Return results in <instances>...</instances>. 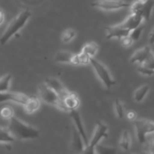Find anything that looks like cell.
<instances>
[{"label": "cell", "mask_w": 154, "mask_h": 154, "mask_svg": "<svg viewBox=\"0 0 154 154\" xmlns=\"http://www.w3.org/2000/svg\"><path fill=\"white\" fill-rule=\"evenodd\" d=\"M32 14L30 11L23 10L15 17L10 22L6 28L5 31L3 32L2 35L0 38V44L2 45H5L13 36H14L21 29L24 27L27 21L31 17Z\"/></svg>", "instance_id": "obj_2"}, {"label": "cell", "mask_w": 154, "mask_h": 154, "mask_svg": "<svg viewBox=\"0 0 154 154\" xmlns=\"http://www.w3.org/2000/svg\"><path fill=\"white\" fill-rule=\"evenodd\" d=\"M154 7L153 0H136L130 5L131 14L141 17L144 20H149Z\"/></svg>", "instance_id": "obj_6"}, {"label": "cell", "mask_w": 154, "mask_h": 154, "mask_svg": "<svg viewBox=\"0 0 154 154\" xmlns=\"http://www.w3.org/2000/svg\"><path fill=\"white\" fill-rule=\"evenodd\" d=\"M5 20V14L2 11H0V25L4 22Z\"/></svg>", "instance_id": "obj_36"}, {"label": "cell", "mask_w": 154, "mask_h": 154, "mask_svg": "<svg viewBox=\"0 0 154 154\" xmlns=\"http://www.w3.org/2000/svg\"><path fill=\"white\" fill-rule=\"evenodd\" d=\"M145 151L147 154H154V138L146 141Z\"/></svg>", "instance_id": "obj_30"}, {"label": "cell", "mask_w": 154, "mask_h": 154, "mask_svg": "<svg viewBox=\"0 0 154 154\" xmlns=\"http://www.w3.org/2000/svg\"><path fill=\"white\" fill-rule=\"evenodd\" d=\"M45 84L48 86V87L51 89L54 92L57 93V96L60 98L61 100H63L65 97L69 93V90L63 85L60 81L54 78H50L45 81Z\"/></svg>", "instance_id": "obj_12"}, {"label": "cell", "mask_w": 154, "mask_h": 154, "mask_svg": "<svg viewBox=\"0 0 154 154\" xmlns=\"http://www.w3.org/2000/svg\"><path fill=\"white\" fill-rule=\"evenodd\" d=\"M63 105L66 108V111H71L73 110H77L80 105V99L78 95L73 92H70L68 93L67 96L63 99Z\"/></svg>", "instance_id": "obj_15"}, {"label": "cell", "mask_w": 154, "mask_h": 154, "mask_svg": "<svg viewBox=\"0 0 154 154\" xmlns=\"http://www.w3.org/2000/svg\"><path fill=\"white\" fill-rule=\"evenodd\" d=\"M138 1H143V0H138Z\"/></svg>", "instance_id": "obj_37"}, {"label": "cell", "mask_w": 154, "mask_h": 154, "mask_svg": "<svg viewBox=\"0 0 154 154\" xmlns=\"http://www.w3.org/2000/svg\"><path fill=\"white\" fill-rule=\"evenodd\" d=\"M119 144L123 150H128L129 149L131 145V137L130 134L127 130H124L123 132Z\"/></svg>", "instance_id": "obj_21"}, {"label": "cell", "mask_w": 154, "mask_h": 154, "mask_svg": "<svg viewBox=\"0 0 154 154\" xmlns=\"http://www.w3.org/2000/svg\"><path fill=\"white\" fill-rule=\"evenodd\" d=\"M144 26L141 25L140 26H138V28L132 30V31L130 32L129 36L131 38V39L133 41V42H136V41H138V39L140 38V37H141V34H142L143 32V30H144Z\"/></svg>", "instance_id": "obj_27"}, {"label": "cell", "mask_w": 154, "mask_h": 154, "mask_svg": "<svg viewBox=\"0 0 154 154\" xmlns=\"http://www.w3.org/2000/svg\"><path fill=\"white\" fill-rule=\"evenodd\" d=\"M80 154H96V150H95V147L93 146L90 145H86L83 151Z\"/></svg>", "instance_id": "obj_33"}, {"label": "cell", "mask_w": 154, "mask_h": 154, "mask_svg": "<svg viewBox=\"0 0 154 154\" xmlns=\"http://www.w3.org/2000/svg\"><path fill=\"white\" fill-rule=\"evenodd\" d=\"M72 147L76 154L81 153L84 149V147H85V144H84V141H83L81 135L77 131L75 126H74L73 129V139H72Z\"/></svg>", "instance_id": "obj_17"}, {"label": "cell", "mask_w": 154, "mask_h": 154, "mask_svg": "<svg viewBox=\"0 0 154 154\" xmlns=\"http://www.w3.org/2000/svg\"><path fill=\"white\" fill-rule=\"evenodd\" d=\"M144 66H145L146 67L149 68V69H152V70L154 71V53L152 51L151 54L149 56L148 59L146 60L145 63H144Z\"/></svg>", "instance_id": "obj_31"}, {"label": "cell", "mask_w": 154, "mask_h": 154, "mask_svg": "<svg viewBox=\"0 0 154 154\" xmlns=\"http://www.w3.org/2000/svg\"><path fill=\"white\" fill-rule=\"evenodd\" d=\"M29 96L20 93H15V92H5L0 93V103L5 102H14L17 104L24 105L26 103Z\"/></svg>", "instance_id": "obj_9"}, {"label": "cell", "mask_w": 154, "mask_h": 154, "mask_svg": "<svg viewBox=\"0 0 154 154\" xmlns=\"http://www.w3.org/2000/svg\"><path fill=\"white\" fill-rule=\"evenodd\" d=\"M143 21H144V20L141 17L135 14H131L121 23L126 29L131 32L132 30L138 28V26L142 25Z\"/></svg>", "instance_id": "obj_16"}, {"label": "cell", "mask_w": 154, "mask_h": 154, "mask_svg": "<svg viewBox=\"0 0 154 154\" xmlns=\"http://www.w3.org/2000/svg\"><path fill=\"white\" fill-rule=\"evenodd\" d=\"M11 75L7 74L0 78V93H5L9 90L11 81Z\"/></svg>", "instance_id": "obj_22"}, {"label": "cell", "mask_w": 154, "mask_h": 154, "mask_svg": "<svg viewBox=\"0 0 154 154\" xmlns=\"http://www.w3.org/2000/svg\"><path fill=\"white\" fill-rule=\"evenodd\" d=\"M91 5L100 10L112 11L130 7L131 4L124 0H96L92 2Z\"/></svg>", "instance_id": "obj_7"}, {"label": "cell", "mask_w": 154, "mask_h": 154, "mask_svg": "<svg viewBox=\"0 0 154 154\" xmlns=\"http://www.w3.org/2000/svg\"><path fill=\"white\" fill-rule=\"evenodd\" d=\"M8 130L14 139H35L38 138L40 135V131L38 129L26 124L14 117L9 120Z\"/></svg>", "instance_id": "obj_1"}, {"label": "cell", "mask_w": 154, "mask_h": 154, "mask_svg": "<svg viewBox=\"0 0 154 154\" xmlns=\"http://www.w3.org/2000/svg\"><path fill=\"white\" fill-rule=\"evenodd\" d=\"M105 30L107 32L106 38L108 39L118 38L120 40L123 38L129 36L130 31L126 29L122 23L117 24L115 26H109L105 27Z\"/></svg>", "instance_id": "obj_8"}, {"label": "cell", "mask_w": 154, "mask_h": 154, "mask_svg": "<svg viewBox=\"0 0 154 154\" xmlns=\"http://www.w3.org/2000/svg\"><path fill=\"white\" fill-rule=\"evenodd\" d=\"M40 105V100L38 98L34 97V96L29 97L26 103L23 105L24 111L26 114H32L38 109Z\"/></svg>", "instance_id": "obj_18"}, {"label": "cell", "mask_w": 154, "mask_h": 154, "mask_svg": "<svg viewBox=\"0 0 154 154\" xmlns=\"http://www.w3.org/2000/svg\"><path fill=\"white\" fill-rule=\"evenodd\" d=\"M96 154H117V150L114 147H105L99 144L95 147Z\"/></svg>", "instance_id": "obj_23"}, {"label": "cell", "mask_w": 154, "mask_h": 154, "mask_svg": "<svg viewBox=\"0 0 154 154\" xmlns=\"http://www.w3.org/2000/svg\"><path fill=\"white\" fill-rule=\"evenodd\" d=\"M14 140L8 129L0 128V143H11Z\"/></svg>", "instance_id": "obj_24"}, {"label": "cell", "mask_w": 154, "mask_h": 154, "mask_svg": "<svg viewBox=\"0 0 154 154\" xmlns=\"http://www.w3.org/2000/svg\"><path fill=\"white\" fill-rule=\"evenodd\" d=\"M152 51L150 47L145 46L141 49L138 50L131 57L130 62L132 63H139L140 65L144 64L146 60L148 59Z\"/></svg>", "instance_id": "obj_13"}, {"label": "cell", "mask_w": 154, "mask_h": 154, "mask_svg": "<svg viewBox=\"0 0 154 154\" xmlns=\"http://www.w3.org/2000/svg\"><path fill=\"white\" fill-rule=\"evenodd\" d=\"M133 125L136 132L137 139L140 144H145L147 137L154 134V122L144 119H136L133 121Z\"/></svg>", "instance_id": "obj_4"}, {"label": "cell", "mask_w": 154, "mask_h": 154, "mask_svg": "<svg viewBox=\"0 0 154 154\" xmlns=\"http://www.w3.org/2000/svg\"><path fill=\"white\" fill-rule=\"evenodd\" d=\"M120 42H121V45H123L125 48H128L130 45H132L133 43V41L131 39V38L129 36H126V37L120 39Z\"/></svg>", "instance_id": "obj_32"}, {"label": "cell", "mask_w": 154, "mask_h": 154, "mask_svg": "<svg viewBox=\"0 0 154 154\" xmlns=\"http://www.w3.org/2000/svg\"><path fill=\"white\" fill-rule=\"evenodd\" d=\"M75 35H76V32L75 30L72 29H66L62 35V41L65 43H68L71 42L75 37Z\"/></svg>", "instance_id": "obj_26"}, {"label": "cell", "mask_w": 154, "mask_h": 154, "mask_svg": "<svg viewBox=\"0 0 154 154\" xmlns=\"http://www.w3.org/2000/svg\"><path fill=\"white\" fill-rule=\"evenodd\" d=\"M90 64L92 66L99 79L107 89H111L116 84V81L112 78L108 69L102 63L93 57L90 58Z\"/></svg>", "instance_id": "obj_3"}, {"label": "cell", "mask_w": 154, "mask_h": 154, "mask_svg": "<svg viewBox=\"0 0 154 154\" xmlns=\"http://www.w3.org/2000/svg\"><path fill=\"white\" fill-rule=\"evenodd\" d=\"M137 70L140 74L144 75V76H153V75H154V71L146 67L144 65H140L138 69H137Z\"/></svg>", "instance_id": "obj_29"}, {"label": "cell", "mask_w": 154, "mask_h": 154, "mask_svg": "<svg viewBox=\"0 0 154 154\" xmlns=\"http://www.w3.org/2000/svg\"><path fill=\"white\" fill-rule=\"evenodd\" d=\"M54 60L57 63L78 65V55L68 51H60L57 53Z\"/></svg>", "instance_id": "obj_14"}, {"label": "cell", "mask_w": 154, "mask_h": 154, "mask_svg": "<svg viewBox=\"0 0 154 154\" xmlns=\"http://www.w3.org/2000/svg\"><path fill=\"white\" fill-rule=\"evenodd\" d=\"M14 111L11 106L3 107L0 110V117L5 120H11L12 117H14Z\"/></svg>", "instance_id": "obj_25"}, {"label": "cell", "mask_w": 154, "mask_h": 154, "mask_svg": "<svg viewBox=\"0 0 154 154\" xmlns=\"http://www.w3.org/2000/svg\"><path fill=\"white\" fill-rule=\"evenodd\" d=\"M38 94L41 100L43 101L44 102L54 105V106L58 108L59 109L66 111L63 101L57 96V93L53 91L50 87H48L45 83L39 85Z\"/></svg>", "instance_id": "obj_5"}, {"label": "cell", "mask_w": 154, "mask_h": 154, "mask_svg": "<svg viewBox=\"0 0 154 154\" xmlns=\"http://www.w3.org/2000/svg\"><path fill=\"white\" fill-rule=\"evenodd\" d=\"M149 90H150V87L147 84H144V85L140 87L134 93V100L136 102H142L148 93Z\"/></svg>", "instance_id": "obj_20"}, {"label": "cell", "mask_w": 154, "mask_h": 154, "mask_svg": "<svg viewBox=\"0 0 154 154\" xmlns=\"http://www.w3.org/2000/svg\"><path fill=\"white\" fill-rule=\"evenodd\" d=\"M126 117H127L128 120H132V121L133 122L134 120H135L137 119L136 112H135V111H132V110H131L129 112H127V114H126Z\"/></svg>", "instance_id": "obj_34"}, {"label": "cell", "mask_w": 154, "mask_h": 154, "mask_svg": "<svg viewBox=\"0 0 154 154\" xmlns=\"http://www.w3.org/2000/svg\"><path fill=\"white\" fill-rule=\"evenodd\" d=\"M149 42L150 45H154V28L150 32V36H149Z\"/></svg>", "instance_id": "obj_35"}, {"label": "cell", "mask_w": 154, "mask_h": 154, "mask_svg": "<svg viewBox=\"0 0 154 154\" xmlns=\"http://www.w3.org/2000/svg\"><path fill=\"white\" fill-rule=\"evenodd\" d=\"M108 126L104 124L102 122L99 121L96 123V129H95L93 135L92 136L91 140L89 141V144L93 147H96L97 144H99V141L104 138H107L108 135Z\"/></svg>", "instance_id": "obj_10"}, {"label": "cell", "mask_w": 154, "mask_h": 154, "mask_svg": "<svg viewBox=\"0 0 154 154\" xmlns=\"http://www.w3.org/2000/svg\"><path fill=\"white\" fill-rule=\"evenodd\" d=\"M69 114H70L72 119L73 120L75 129H77V131H78V132H79L80 135H81V138H82L83 141H84V144H85V146L88 145V137H87V133H86L85 129H84V123H83L81 115H80V114L78 113V111H77V110H73V111H69Z\"/></svg>", "instance_id": "obj_11"}, {"label": "cell", "mask_w": 154, "mask_h": 154, "mask_svg": "<svg viewBox=\"0 0 154 154\" xmlns=\"http://www.w3.org/2000/svg\"><path fill=\"white\" fill-rule=\"evenodd\" d=\"M114 107H115V112L117 114V117L119 118H123L124 117V108H123V105L120 102V101L119 99H116L115 102H114Z\"/></svg>", "instance_id": "obj_28"}, {"label": "cell", "mask_w": 154, "mask_h": 154, "mask_svg": "<svg viewBox=\"0 0 154 154\" xmlns=\"http://www.w3.org/2000/svg\"><path fill=\"white\" fill-rule=\"evenodd\" d=\"M99 51V46L96 42H90L85 44L81 50V53L89 58H93Z\"/></svg>", "instance_id": "obj_19"}]
</instances>
